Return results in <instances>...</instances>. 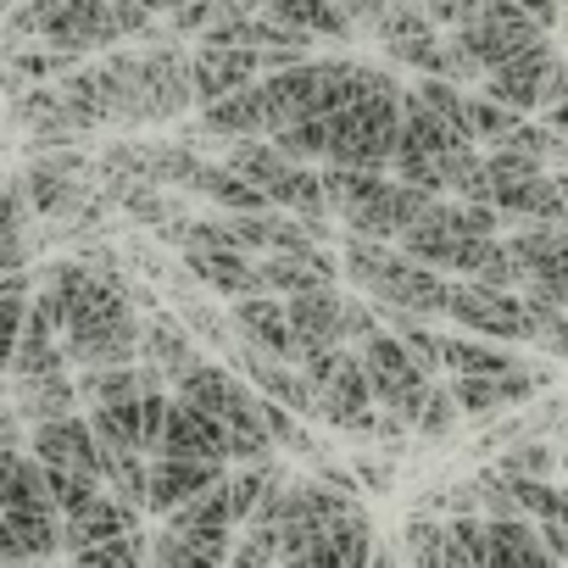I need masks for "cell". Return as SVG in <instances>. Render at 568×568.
<instances>
[{
  "instance_id": "34",
  "label": "cell",
  "mask_w": 568,
  "mask_h": 568,
  "mask_svg": "<svg viewBox=\"0 0 568 568\" xmlns=\"http://www.w3.org/2000/svg\"><path fill=\"white\" fill-rule=\"evenodd\" d=\"M524 123H529L524 112H513V106L490 101L485 90H468V129H474V145H479V151H501Z\"/></svg>"
},
{
  "instance_id": "48",
  "label": "cell",
  "mask_w": 568,
  "mask_h": 568,
  "mask_svg": "<svg viewBox=\"0 0 568 568\" xmlns=\"http://www.w3.org/2000/svg\"><path fill=\"white\" fill-rule=\"evenodd\" d=\"M12 7H18V0H0V12H12Z\"/></svg>"
},
{
  "instance_id": "31",
  "label": "cell",
  "mask_w": 568,
  "mask_h": 568,
  "mask_svg": "<svg viewBox=\"0 0 568 568\" xmlns=\"http://www.w3.org/2000/svg\"><path fill=\"white\" fill-rule=\"evenodd\" d=\"M29 307H34V278H29V273L0 278V374H12L18 341H23V329H29Z\"/></svg>"
},
{
  "instance_id": "36",
  "label": "cell",
  "mask_w": 568,
  "mask_h": 568,
  "mask_svg": "<svg viewBox=\"0 0 568 568\" xmlns=\"http://www.w3.org/2000/svg\"><path fill=\"white\" fill-rule=\"evenodd\" d=\"M501 479H557V452L535 435V440H518L501 463H496Z\"/></svg>"
},
{
  "instance_id": "35",
  "label": "cell",
  "mask_w": 568,
  "mask_h": 568,
  "mask_svg": "<svg viewBox=\"0 0 568 568\" xmlns=\"http://www.w3.org/2000/svg\"><path fill=\"white\" fill-rule=\"evenodd\" d=\"M151 562V540L134 529L123 540H106V546H84L73 551V568H145Z\"/></svg>"
},
{
  "instance_id": "39",
  "label": "cell",
  "mask_w": 568,
  "mask_h": 568,
  "mask_svg": "<svg viewBox=\"0 0 568 568\" xmlns=\"http://www.w3.org/2000/svg\"><path fill=\"white\" fill-rule=\"evenodd\" d=\"M29 217H34V201H29L23 179L18 184H0V240H23Z\"/></svg>"
},
{
  "instance_id": "28",
  "label": "cell",
  "mask_w": 568,
  "mask_h": 568,
  "mask_svg": "<svg viewBox=\"0 0 568 568\" xmlns=\"http://www.w3.org/2000/svg\"><path fill=\"white\" fill-rule=\"evenodd\" d=\"M84 402H79V379L73 374H51V379H34V385H18V418L34 429V424H57V418H73Z\"/></svg>"
},
{
  "instance_id": "41",
  "label": "cell",
  "mask_w": 568,
  "mask_h": 568,
  "mask_svg": "<svg viewBox=\"0 0 568 568\" xmlns=\"http://www.w3.org/2000/svg\"><path fill=\"white\" fill-rule=\"evenodd\" d=\"M518 7H524V12H529V18L546 29V34H551V29L562 23V12H568V0H518Z\"/></svg>"
},
{
  "instance_id": "49",
  "label": "cell",
  "mask_w": 568,
  "mask_h": 568,
  "mask_svg": "<svg viewBox=\"0 0 568 568\" xmlns=\"http://www.w3.org/2000/svg\"><path fill=\"white\" fill-rule=\"evenodd\" d=\"M562 463H568V452H562Z\"/></svg>"
},
{
  "instance_id": "27",
  "label": "cell",
  "mask_w": 568,
  "mask_h": 568,
  "mask_svg": "<svg viewBox=\"0 0 568 568\" xmlns=\"http://www.w3.org/2000/svg\"><path fill=\"white\" fill-rule=\"evenodd\" d=\"M73 156H40L29 173H23V190L34 201V217H62L79 206V179H73Z\"/></svg>"
},
{
  "instance_id": "42",
  "label": "cell",
  "mask_w": 568,
  "mask_h": 568,
  "mask_svg": "<svg viewBox=\"0 0 568 568\" xmlns=\"http://www.w3.org/2000/svg\"><path fill=\"white\" fill-rule=\"evenodd\" d=\"M29 273V245L23 240H0V278H18Z\"/></svg>"
},
{
  "instance_id": "8",
  "label": "cell",
  "mask_w": 568,
  "mask_h": 568,
  "mask_svg": "<svg viewBox=\"0 0 568 568\" xmlns=\"http://www.w3.org/2000/svg\"><path fill=\"white\" fill-rule=\"evenodd\" d=\"M452 40L479 62V73H496V68H507L513 57H524V51H535L540 40H551L518 0H485V7L463 23V29H452Z\"/></svg>"
},
{
  "instance_id": "1",
  "label": "cell",
  "mask_w": 568,
  "mask_h": 568,
  "mask_svg": "<svg viewBox=\"0 0 568 568\" xmlns=\"http://www.w3.org/2000/svg\"><path fill=\"white\" fill-rule=\"evenodd\" d=\"M341 267L357 291L379 307V313H407V318H446V302H452V278L413 262L402 245L390 240H363V234H346V251H341Z\"/></svg>"
},
{
  "instance_id": "43",
  "label": "cell",
  "mask_w": 568,
  "mask_h": 568,
  "mask_svg": "<svg viewBox=\"0 0 568 568\" xmlns=\"http://www.w3.org/2000/svg\"><path fill=\"white\" fill-rule=\"evenodd\" d=\"M352 474H363V479H368V490H385V485H390V463H385V457H357V463H352Z\"/></svg>"
},
{
  "instance_id": "3",
  "label": "cell",
  "mask_w": 568,
  "mask_h": 568,
  "mask_svg": "<svg viewBox=\"0 0 568 568\" xmlns=\"http://www.w3.org/2000/svg\"><path fill=\"white\" fill-rule=\"evenodd\" d=\"M402 79L363 90L341 112H329V156L324 168H352V173H390L396 140H402Z\"/></svg>"
},
{
  "instance_id": "18",
  "label": "cell",
  "mask_w": 568,
  "mask_h": 568,
  "mask_svg": "<svg viewBox=\"0 0 568 568\" xmlns=\"http://www.w3.org/2000/svg\"><path fill=\"white\" fill-rule=\"evenodd\" d=\"M234 529H173L162 524L151 535V568H229Z\"/></svg>"
},
{
  "instance_id": "38",
  "label": "cell",
  "mask_w": 568,
  "mask_h": 568,
  "mask_svg": "<svg viewBox=\"0 0 568 568\" xmlns=\"http://www.w3.org/2000/svg\"><path fill=\"white\" fill-rule=\"evenodd\" d=\"M374 335H385V313L374 302H346V324H341V346L363 352Z\"/></svg>"
},
{
  "instance_id": "44",
  "label": "cell",
  "mask_w": 568,
  "mask_h": 568,
  "mask_svg": "<svg viewBox=\"0 0 568 568\" xmlns=\"http://www.w3.org/2000/svg\"><path fill=\"white\" fill-rule=\"evenodd\" d=\"M540 123H546V129H557V134L568 140V101H557V106H546V112H540Z\"/></svg>"
},
{
  "instance_id": "2",
  "label": "cell",
  "mask_w": 568,
  "mask_h": 568,
  "mask_svg": "<svg viewBox=\"0 0 568 568\" xmlns=\"http://www.w3.org/2000/svg\"><path fill=\"white\" fill-rule=\"evenodd\" d=\"M324 195H329V217H341L346 234L390 240V245H402V234L440 206V195L418 184H402L390 173H352V168H324Z\"/></svg>"
},
{
  "instance_id": "15",
  "label": "cell",
  "mask_w": 568,
  "mask_h": 568,
  "mask_svg": "<svg viewBox=\"0 0 568 568\" xmlns=\"http://www.w3.org/2000/svg\"><path fill=\"white\" fill-rule=\"evenodd\" d=\"M190 79H195V106H212L223 95H240V90L262 84V57L256 51H229V45H195Z\"/></svg>"
},
{
  "instance_id": "46",
  "label": "cell",
  "mask_w": 568,
  "mask_h": 568,
  "mask_svg": "<svg viewBox=\"0 0 568 568\" xmlns=\"http://www.w3.org/2000/svg\"><path fill=\"white\" fill-rule=\"evenodd\" d=\"M140 7H145V12H156V18H173L179 7H190V0H140Z\"/></svg>"
},
{
  "instance_id": "21",
  "label": "cell",
  "mask_w": 568,
  "mask_h": 568,
  "mask_svg": "<svg viewBox=\"0 0 568 568\" xmlns=\"http://www.w3.org/2000/svg\"><path fill=\"white\" fill-rule=\"evenodd\" d=\"M62 551V513H0V562H51Z\"/></svg>"
},
{
  "instance_id": "6",
  "label": "cell",
  "mask_w": 568,
  "mask_h": 568,
  "mask_svg": "<svg viewBox=\"0 0 568 568\" xmlns=\"http://www.w3.org/2000/svg\"><path fill=\"white\" fill-rule=\"evenodd\" d=\"M190 106H195V79H190V57L179 51V40L134 51V106H129V123H173Z\"/></svg>"
},
{
  "instance_id": "14",
  "label": "cell",
  "mask_w": 568,
  "mask_h": 568,
  "mask_svg": "<svg viewBox=\"0 0 568 568\" xmlns=\"http://www.w3.org/2000/svg\"><path fill=\"white\" fill-rule=\"evenodd\" d=\"M29 452H34L45 468H73V474L101 479V440H95V429H90L84 413L57 418V424H34V429H29Z\"/></svg>"
},
{
  "instance_id": "19",
  "label": "cell",
  "mask_w": 568,
  "mask_h": 568,
  "mask_svg": "<svg viewBox=\"0 0 568 568\" xmlns=\"http://www.w3.org/2000/svg\"><path fill=\"white\" fill-rule=\"evenodd\" d=\"M284 313H291V329H296L302 352L307 346H341V324H346L341 284H313V291H302V296H284Z\"/></svg>"
},
{
  "instance_id": "12",
  "label": "cell",
  "mask_w": 568,
  "mask_h": 568,
  "mask_svg": "<svg viewBox=\"0 0 568 568\" xmlns=\"http://www.w3.org/2000/svg\"><path fill=\"white\" fill-rule=\"evenodd\" d=\"M318 418L329 429H346V435H374L379 402L368 390V374H363V357L357 352H346V363L335 368V379L318 385Z\"/></svg>"
},
{
  "instance_id": "9",
  "label": "cell",
  "mask_w": 568,
  "mask_h": 568,
  "mask_svg": "<svg viewBox=\"0 0 568 568\" xmlns=\"http://www.w3.org/2000/svg\"><path fill=\"white\" fill-rule=\"evenodd\" d=\"M446 318H452L463 335H479V341H501V346L529 341L524 291H490V284H474V278H452Z\"/></svg>"
},
{
  "instance_id": "24",
  "label": "cell",
  "mask_w": 568,
  "mask_h": 568,
  "mask_svg": "<svg viewBox=\"0 0 568 568\" xmlns=\"http://www.w3.org/2000/svg\"><path fill=\"white\" fill-rule=\"evenodd\" d=\"M267 18L284 23V29H296V34H307V40H318V45H346V40L363 34L335 7V0H267Z\"/></svg>"
},
{
  "instance_id": "17",
  "label": "cell",
  "mask_w": 568,
  "mask_h": 568,
  "mask_svg": "<svg viewBox=\"0 0 568 568\" xmlns=\"http://www.w3.org/2000/svg\"><path fill=\"white\" fill-rule=\"evenodd\" d=\"M229 324H234V335H240L245 346H256V352H267V357H284V363L302 357V341H296V329H291L284 296H245V302H234Z\"/></svg>"
},
{
  "instance_id": "37",
  "label": "cell",
  "mask_w": 568,
  "mask_h": 568,
  "mask_svg": "<svg viewBox=\"0 0 568 568\" xmlns=\"http://www.w3.org/2000/svg\"><path fill=\"white\" fill-rule=\"evenodd\" d=\"M457 418H463V407H457L452 385H435V396H429V407H424V418H418L413 435H424V440H446V435L457 429Z\"/></svg>"
},
{
  "instance_id": "10",
  "label": "cell",
  "mask_w": 568,
  "mask_h": 568,
  "mask_svg": "<svg viewBox=\"0 0 568 568\" xmlns=\"http://www.w3.org/2000/svg\"><path fill=\"white\" fill-rule=\"evenodd\" d=\"M40 45L62 51L68 62L118 51V45H123V29H118L112 0H57V12H51L45 29H40Z\"/></svg>"
},
{
  "instance_id": "33",
  "label": "cell",
  "mask_w": 568,
  "mask_h": 568,
  "mask_svg": "<svg viewBox=\"0 0 568 568\" xmlns=\"http://www.w3.org/2000/svg\"><path fill=\"white\" fill-rule=\"evenodd\" d=\"M223 162H229V168H234L240 179H251V184H256L262 195H267V190H273V184H278L284 173H291V168H296V162L284 156V151H278L273 140H234Z\"/></svg>"
},
{
  "instance_id": "13",
  "label": "cell",
  "mask_w": 568,
  "mask_h": 568,
  "mask_svg": "<svg viewBox=\"0 0 568 568\" xmlns=\"http://www.w3.org/2000/svg\"><path fill=\"white\" fill-rule=\"evenodd\" d=\"M156 457H190V463H223L234 468V440L217 418H206L201 407L179 402L173 396V413H168V429H162V452Z\"/></svg>"
},
{
  "instance_id": "25",
  "label": "cell",
  "mask_w": 568,
  "mask_h": 568,
  "mask_svg": "<svg viewBox=\"0 0 568 568\" xmlns=\"http://www.w3.org/2000/svg\"><path fill=\"white\" fill-rule=\"evenodd\" d=\"M140 363H156L173 385L184 379V374H195L206 357H201V341L190 335V324L184 318H168V313H156L151 324H145V346H140Z\"/></svg>"
},
{
  "instance_id": "47",
  "label": "cell",
  "mask_w": 568,
  "mask_h": 568,
  "mask_svg": "<svg viewBox=\"0 0 568 568\" xmlns=\"http://www.w3.org/2000/svg\"><path fill=\"white\" fill-rule=\"evenodd\" d=\"M23 452L18 446H0V485H7V474H12V463H18Z\"/></svg>"
},
{
  "instance_id": "20",
  "label": "cell",
  "mask_w": 568,
  "mask_h": 568,
  "mask_svg": "<svg viewBox=\"0 0 568 568\" xmlns=\"http://www.w3.org/2000/svg\"><path fill=\"white\" fill-rule=\"evenodd\" d=\"M485 568H562L529 518H485Z\"/></svg>"
},
{
  "instance_id": "26",
  "label": "cell",
  "mask_w": 568,
  "mask_h": 568,
  "mask_svg": "<svg viewBox=\"0 0 568 568\" xmlns=\"http://www.w3.org/2000/svg\"><path fill=\"white\" fill-rule=\"evenodd\" d=\"M201 129H206L212 140H229V145H234V140H267L273 123H267V106H262V84L201 106Z\"/></svg>"
},
{
  "instance_id": "16",
  "label": "cell",
  "mask_w": 568,
  "mask_h": 568,
  "mask_svg": "<svg viewBox=\"0 0 568 568\" xmlns=\"http://www.w3.org/2000/svg\"><path fill=\"white\" fill-rule=\"evenodd\" d=\"M223 463H190V457H151V501L145 513L173 518L179 507H190L195 496H206L212 485H223Z\"/></svg>"
},
{
  "instance_id": "7",
  "label": "cell",
  "mask_w": 568,
  "mask_h": 568,
  "mask_svg": "<svg viewBox=\"0 0 568 568\" xmlns=\"http://www.w3.org/2000/svg\"><path fill=\"white\" fill-rule=\"evenodd\" d=\"M479 90H485L490 101H501V106L524 112V118H540L546 106L568 101V62L557 57V45H551V40H540L535 51H524V57H513L507 68L485 73V79H479Z\"/></svg>"
},
{
  "instance_id": "45",
  "label": "cell",
  "mask_w": 568,
  "mask_h": 568,
  "mask_svg": "<svg viewBox=\"0 0 568 568\" xmlns=\"http://www.w3.org/2000/svg\"><path fill=\"white\" fill-rule=\"evenodd\" d=\"M368 568H407V562L396 557V546H385V540H379V551H374V562H368Z\"/></svg>"
},
{
  "instance_id": "23",
  "label": "cell",
  "mask_w": 568,
  "mask_h": 568,
  "mask_svg": "<svg viewBox=\"0 0 568 568\" xmlns=\"http://www.w3.org/2000/svg\"><path fill=\"white\" fill-rule=\"evenodd\" d=\"M134 529H140V513L123 507L112 490H101L84 513L62 518V551L73 557V551H84V546H106V540H123V535H134Z\"/></svg>"
},
{
  "instance_id": "30",
  "label": "cell",
  "mask_w": 568,
  "mask_h": 568,
  "mask_svg": "<svg viewBox=\"0 0 568 568\" xmlns=\"http://www.w3.org/2000/svg\"><path fill=\"white\" fill-rule=\"evenodd\" d=\"M0 513H57L51 501V479H45V463L34 452H23L0 485Z\"/></svg>"
},
{
  "instance_id": "32",
  "label": "cell",
  "mask_w": 568,
  "mask_h": 568,
  "mask_svg": "<svg viewBox=\"0 0 568 568\" xmlns=\"http://www.w3.org/2000/svg\"><path fill=\"white\" fill-rule=\"evenodd\" d=\"M140 396H145L140 363H134V368H84V374H79V402H84V413H95V407H123V402H140Z\"/></svg>"
},
{
  "instance_id": "11",
  "label": "cell",
  "mask_w": 568,
  "mask_h": 568,
  "mask_svg": "<svg viewBox=\"0 0 568 568\" xmlns=\"http://www.w3.org/2000/svg\"><path fill=\"white\" fill-rule=\"evenodd\" d=\"M507 251L524 273V291H540V296L568 307V229L524 223L518 234H507Z\"/></svg>"
},
{
  "instance_id": "4",
  "label": "cell",
  "mask_w": 568,
  "mask_h": 568,
  "mask_svg": "<svg viewBox=\"0 0 568 568\" xmlns=\"http://www.w3.org/2000/svg\"><path fill=\"white\" fill-rule=\"evenodd\" d=\"M363 374H368V390H374V402L385 407V413H396L407 429H418V418H424V407H429V396H435V374L385 329V335H374L363 352Z\"/></svg>"
},
{
  "instance_id": "5",
  "label": "cell",
  "mask_w": 568,
  "mask_h": 568,
  "mask_svg": "<svg viewBox=\"0 0 568 568\" xmlns=\"http://www.w3.org/2000/svg\"><path fill=\"white\" fill-rule=\"evenodd\" d=\"M184 267L206 284V291L229 296V302H245V296H262V278H256V256L229 234L223 217H201V223H184Z\"/></svg>"
},
{
  "instance_id": "22",
  "label": "cell",
  "mask_w": 568,
  "mask_h": 568,
  "mask_svg": "<svg viewBox=\"0 0 568 568\" xmlns=\"http://www.w3.org/2000/svg\"><path fill=\"white\" fill-rule=\"evenodd\" d=\"M518 368H524V357L507 352L501 341H479V335H446L440 341V374L446 379H507Z\"/></svg>"
},
{
  "instance_id": "29",
  "label": "cell",
  "mask_w": 568,
  "mask_h": 568,
  "mask_svg": "<svg viewBox=\"0 0 568 568\" xmlns=\"http://www.w3.org/2000/svg\"><path fill=\"white\" fill-rule=\"evenodd\" d=\"M190 190H201L206 201H217L223 212H273L267 206V195L251 184V179H240L229 162H201L195 168V179H190Z\"/></svg>"
},
{
  "instance_id": "40",
  "label": "cell",
  "mask_w": 568,
  "mask_h": 568,
  "mask_svg": "<svg viewBox=\"0 0 568 568\" xmlns=\"http://www.w3.org/2000/svg\"><path fill=\"white\" fill-rule=\"evenodd\" d=\"M335 7H341V12H346V18L363 29V34H379V23H385L396 7H407V0H335Z\"/></svg>"
}]
</instances>
